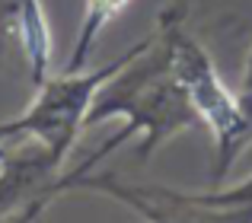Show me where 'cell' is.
I'll return each mask as SVG.
<instances>
[{
	"instance_id": "3957f363",
	"label": "cell",
	"mask_w": 252,
	"mask_h": 223,
	"mask_svg": "<svg viewBox=\"0 0 252 223\" xmlns=\"http://www.w3.org/2000/svg\"><path fill=\"white\" fill-rule=\"evenodd\" d=\"M147 42H150V35L96 70H74V74L61 70L58 77L48 74V80L38 86L35 102L23 115L10 118V121H0V137L10 143L35 140L38 147H45L51 163L61 169L64 160L70 156V150H74L80 131L86 128V115H90V106L96 99V93L102 89V83L112 74H118L134 55H141L147 48Z\"/></svg>"
},
{
	"instance_id": "8992f818",
	"label": "cell",
	"mask_w": 252,
	"mask_h": 223,
	"mask_svg": "<svg viewBox=\"0 0 252 223\" xmlns=\"http://www.w3.org/2000/svg\"><path fill=\"white\" fill-rule=\"evenodd\" d=\"M6 38L19 42L32 83L42 86L51 67V29L42 0H0V55Z\"/></svg>"
},
{
	"instance_id": "5b68a950",
	"label": "cell",
	"mask_w": 252,
	"mask_h": 223,
	"mask_svg": "<svg viewBox=\"0 0 252 223\" xmlns=\"http://www.w3.org/2000/svg\"><path fill=\"white\" fill-rule=\"evenodd\" d=\"M61 169L51 163L45 147L19 140L0 166V223H32L51 204V185Z\"/></svg>"
},
{
	"instance_id": "52a82bcc",
	"label": "cell",
	"mask_w": 252,
	"mask_h": 223,
	"mask_svg": "<svg viewBox=\"0 0 252 223\" xmlns=\"http://www.w3.org/2000/svg\"><path fill=\"white\" fill-rule=\"evenodd\" d=\"M128 3H131V0H86L83 23H80V29H77L74 48H70V55H67L64 70L74 74V70H83L86 67V61H90V55H93V48H96L99 35L105 32V26H109Z\"/></svg>"
},
{
	"instance_id": "ba28073f",
	"label": "cell",
	"mask_w": 252,
	"mask_h": 223,
	"mask_svg": "<svg viewBox=\"0 0 252 223\" xmlns=\"http://www.w3.org/2000/svg\"><path fill=\"white\" fill-rule=\"evenodd\" d=\"M240 106L243 112H246V118H249V124H252V51H249V57H246V67H243V83H240Z\"/></svg>"
},
{
	"instance_id": "7a4b0ae2",
	"label": "cell",
	"mask_w": 252,
	"mask_h": 223,
	"mask_svg": "<svg viewBox=\"0 0 252 223\" xmlns=\"http://www.w3.org/2000/svg\"><path fill=\"white\" fill-rule=\"evenodd\" d=\"M157 35L166 45L172 74L189 96L198 121L208 124L211 137H214V172H211V179L223 182L227 172L233 169V163L240 160V153L252 143V124L240 106V96L230 93L211 55L198 45L195 35H189L179 3L160 13Z\"/></svg>"
},
{
	"instance_id": "277c9868",
	"label": "cell",
	"mask_w": 252,
	"mask_h": 223,
	"mask_svg": "<svg viewBox=\"0 0 252 223\" xmlns=\"http://www.w3.org/2000/svg\"><path fill=\"white\" fill-rule=\"evenodd\" d=\"M99 192L141 214L147 223H252V207H227L211 192H172L163 185H134L112 172H61L51 185V198L64 192Z\"/></svg>"
},
{
	"instance_id": "6da1fadb",
	"label": "cell",
	"mask_w": 252,
	"mask_h": 223,
	"mask_svg": "<svg viewBox=\"0 0 252 223\" xmlns=\"http://www.w3.org/2000/svg\"><path fill=\"white\" fill-rule=\"evenodd\" d=\"M112 118H122L125 128L118 134H112L96 153H90L67 175L90 172L102 156H109L112 150L122 147L134 134H141L137 160L147 163L166 140L201 124L185 89L179 86L176 74H172L169 51L157 32L150 35L147 48L141 55H134L118 74H112L102 83V89L96 93V99L90 106V115H86V128H96V124L112 121Z\"/></svg>"
},
{
	"instance_id": "9c48e42d",
	"label": "cell",
	"mask_w": 252,
	"mask_h": 223,
	"mask_svg": "<svg viewBox=\"0 0 252 223\" xmlns=\"http://www.w3.org/2000/svg\"><path fill=\"white\" fill-rule=\"evenodd\" d=\"M10 150H13V143L0 137V166H3V160H6V153H10Z\"/></svg>"
}]
</instances>
